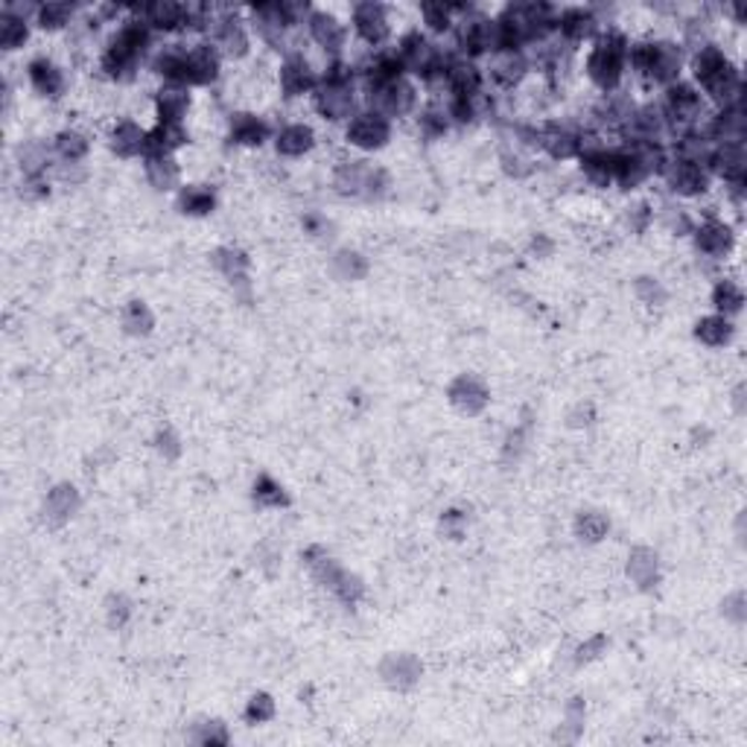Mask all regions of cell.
<instances>
[{
  "label": "cell",
  "instance_id": "6da1fadb",
  "mask_svg": "<svg viewBox=\"0 0 747 747\" xmlns=\"http://www.w3.org/2000/svg\"><path fill=\"white\" fill-rule=\"evenodd\" d=\"M156 33L149 30L147 21L135 12V7H126L124 21L111 30V35L103 44L99 53V71L111 83H135L140 67L149 65V58L156 53Z\"/></svg>",
  "mask_w": 747,
  "mask_h": 747
},
{
  "label": "cell",
  "instance_id": "7a4b0ae2",
  "mask_svg": "<svg viewBox=\"0 0 747 747\" xmlns=\"http://www.w3.org/2000/svg\"><path fill=\"white\" fill-rule=\"evenodd\" d=\"M686 71H690V83L704 94L713 108L736 106L745 99V79L739 65L727 56L722 44L713 42L686 53Z\"/></svg>",
  "mask_w": 747,
  "mask_h": 747
},
{
  "label": "cell",
  "instance_id": "3957f363",
  "mask_svg": "<svg viewBox=\"0 0 747 747\" xmlns=\"http://www.w3.org/2000/svg\"><path fill=\"white\" fill-rule=\"evenodd\" d=\"M628 47H631V39L625 30L608 24L596 35V42L587 44V53H584V76L590 79V85L599 90L601 97L605 94H616L622 90L625 76H628Z\"/></svg>",
  "mask_w": 747,
  "mask_h": 747
},
{
  "label": "cell",
  "instance_id": "277c9868",
  "mask_svg": "<svg viewBox=\"0 0 747 747\" xmlns=\"http://www.w3.org/2000/svg\"><path fill=\"white\" fill-rule=\"evenodd\" d=\"M628 71L649 88H669L683 79L686 50L674 39H640L628 47Z\"/></svg>",
  "mask_w": 747,
  "mask_h": 747
},
{
  "label": "cell",
  "instance_id": "5b68a950",
  "mask_svg": "<svg viewBox=\"0 0 747 747\" xmlns=\"http://www.w3.org/2000/svg\"><path fill=\"white\" fill-rule=\"evenodd\" d=\"M307 3H289V0H266V3H255V7L246 9L248 26H252V35L260 39L266 47L280 50L284 56L298 50L292 44V35L298 30H305V21L310 15Z\"/></svg>",
  "mask_w": 747,
  "mask_h": 747
},
{
  "label": "cell",
  "instance_id": "8992f818",
  "mask_svg": "<svg viewBox=\"0 0 747 747\" xmlns=\"http://www.w3.org/2000/svg\"><path fill=\"white\" fill-rule=\"evenodd\" d=\"M450 53L452 47H441L438 39L427 35L424 30H409L395 44V56L401 62L403 74L412 76L420 88L441 79L447 62H450Z\"/></svg>",
  "mask_w": 747,
  "mask_h": 747
},
{
  "label": "cell",
  "instance_id": "52a82bcc",
  "mask_svg": "<svg viewBox=\"0 0 747 747\" xmlns=\"http://www.w3.org/2000/svg\"><path fill=\"white\" fill-rule=\"evenodd\" d=\"M658 103L660 108H663L665 126H669L672 140L701 129L706 117H709V103H706L704 94H701L690 79H677L674 85L660 90Z\"/></svg>",
  "mask_w": 747,
  "mask_h": 747
},
{
  "label": "cell",
  "instance_id": "ba28073f",
  "mask_svg": "<svg viewBox=\"0 0 747 747\" xmlns=\"http://www.w3.org/2000/svg\"><path fill=\"white\" fill-rule=\"evenodd\" d=\"M459 18L452 26V53L473 62H484L497 50V21L477 7H459Z\"/></svg>",
  "mask_w": 747,
  "mask_h": 747
},
{
  "label": "cell",
  "instance_id": "9c48e42d",
  "mask_svg": "<svg viewBox=\"0 0 747 747\" xmlns=\"http://www.w3.org/2000/svg\"><path fill=\"white\" fill-rule=\"evenodd\" d=\"M205 42L214 44L225 62H239V58H246L248 53H252V44H255L246 9L231 7L214 9V18H211V24H207Z\"/></svg>",
  "mask_w": 747,
  "mask_h": 747
},
{
  "label": "cell",
  "instance_id": "30bf717a",
  "mask_svg": "<svg viewBox=\"0 0 747 747\" xmlns=\"http://www.w3.org/2000/svg\"><path fill=\"white\" fill-rule=\"evenodd\" d=\"M351 33L356 42H362L371 53L386 50L395 39V26H392V9L377 0H362L351 7Z\"/></svg>",
  "mask_w": 747,
  "mask_h": 747
},
{
  "label": "cell",
  "instance_id": "8fae6325",
  "mask_svg": "<svg viewBox=\"0 0 747 747\" xmlns=\"http://www.w3.org/2000/svg\"><path fill=\"white\" fill-rule=\"evenodd\" d=\"M484 79H488V90H517L526 83V76L532 74V58L526 50H497L484 58Z\"/></svg>",
  "mask_w": 747,
  "mask_h": 747
},
{
  "label": "cell",
  "instance_id": "7c38bea8",
  "mask_svg": "<svg viewBox=\"0 0 747 747\" xmlns=\"http://www.w3.org/2000/svg\"><path fill=\"white\" fill-rule=\"evenodd\" d=\"M222 65L225 58L220 56V50L214 47L205 39H196L193 44H184V76H181V85L184 88H211V85L220 83Z\"/></svg>",
  "mask_w": 747,
  "mask_h": 747
},
{
  "label": "cell",
  "instance_id": "4fadbf2b",
  "mask_svg": "<svg viewBox=\"0 0 747 747\" xmlns=\"http://www.w3.org/2000/svg\"><path fill=\"white\" fill-rule=\"evenodd\" d=\"M305 33L312 44L328 53V58L345 56L348 42H351V26L330 9H310L305 21Z\"/></svg>",
  "mask_w": 747,
  "mask_h": 747
},
{
  "label": "cell",
  "instance_id": "5bb4252c",
  "mask_svg": "<svg viewBox=\"0 0 747 747\" xmlns=\"http://www.w3.org/2000/svg\"><path fill=\"white\" fill-rule=\"evenodd\" d=\"M599 9L593 7H558V24H555V35L567 44L569 50H578L581 44H593L596 35L605 30Z\"/></svg>",
  "mask_w": 747,
  "mask_h": 747
},
{
  "label": "cell",
  "instance_id": "9a60e30c",
  "mask_svg": "<svg viewBox=\"0 0 747 747\" xmlns=\"http://www.w3.org/2000/svg\"><path fill=\"white\" fill-rule=\"evenodd\" d=\"M321 71H316L310 58L301 53V50H292L284 56L278 67V88L287 99H301L312 97L316 88H319Z\"/></svg>",
  "mask_w": 747,
  "mask_h": 747
},
{
  "label": "cell",
  "instance_id": "2e32d148",
  "mask_svg": "<svg viewBox=\"0 0 747 747\" xmlns=\"http://www.w3.org/2000/svg\"><path fill=\"white\" fill-rule=\"evenodd\" d=\"M345 140L360 152H380L392 140V120L371 108H360L345 124Z\"/></svg>",
  "mask_w": 747,
  "mask_h": 747
},
{
  "label": "cell",
  "instance_id": "e0dca14e",
  "mask_svg": "<svg viewBox=\"0 0 747 747\" xmlns=\"http://www.w3.org/2000/svg\"><path fill=\"white\" fill-rule=\"evenodd\" d=\"M333 188L342 196H380V190L386 188V173L380 167L369 164V161H345L337 167L333 175Z\"/></svg>",
  "mask_w": 747,
  "mask_h": 747
},
{
  "label": "cell",
  "instance_id": "ac0fdd59",
  "mask_svg": "<svg viewBox=\"0 0 747 747\" xmlns=\"http://www.w3.org/2000/svg\"><path fill=\"white\" fill-rule=\"evenodd\" d=\"M660 179L665 181V188L672 190L677 199H701L713 188V175L706 173L704 164H692V161H681L674 156H669V164H665Z\"/></svg>",
  "mask_w": 747,
  "mask_h": 747
},
{
  "label": "cell",
  "instance_id": "d6986e66",
  "mask_svg": "<svg viewBox=\"0 0 747 747\" xmlns=\"http://www.w3.org/2000/svg\"><path fill=\"white\" fill-rule=\"evenodd\" d=\"M584 129L569 120H546L541 124V152L552 161H575L581 156Z\"/></svg>",
  "mask_w": 747,
  "mask_h": 747
},
{
  "label": "cell",
  "instance_id": "ffe728a7",
  "mask_svg": "<svg viewBox=\"0 0 747 747\" xmlns=\"http://www.w3.org/2000/svg\"><path fill=\"white\" fill-rule=\"evenodd\" d=\"M147 26L156 35H188V15L190 3H179V0H152V3H140L135 7Z\"/></svg>",
  "mask_w": 747,
  "mask_h": 747
},
{
  "label": "cell",
  "instance_id": "44dd1931",
  "mask_svg": "<svg viewBox=\"0 0 747 747\" xmlns=\"http://www.w3.org/2000/svg\"><path fill=\"white\" fill-rule=\"evenodd\" d=\"M701 132L706 135V140L713 147H727V143H745V106L736 103V106L727 108H713L709 117L701 126Z\"/></svg>",
  "mask_w": 747,
  "mask_h": 747
},
{
  "label": "cell",
  "instance_id": "7402d4cb",
  "mask_svg": "<svg viewBox=\"0 0 747 747\" xmlns=\"http://www.w3.org/2000/svg\"><path fill=\"white\" fill-rule=\"evenodd\" d=\"M706 173L713 181H724V188L745 184L747 179V149L745 143H727V147H713L706 158Z\"/></svg>",
  "mask_w": 747,
  "mask_h": 747
},
{
  "label": "cell",
  "instance_id": "603a6c76",
  "mask_svg": "<svg viewBox=\"0 0 747 747\" xmlns=\"http://www.w3.org/2000/svg\"><path fill=\"white\" fill-rule=\"evenodd\" d=\"M26 79L30 88L44 99H62L67 90V74L65 67L53 62L50 56H35L26 62Z\"/></svg>",
  "mask_w": 747,
  "mask_h": 747
},
{
  "label": "cell",
  "instance_id": "cb8c5ba5",
  "mask_svg": "<svg viewBox=\"0 0 747 747\" xmlns=\"http://www.w3.org/2000/svg\"><path fill=\"white\" fill-rule=\"evenodd\" d=\"M692 239H695L698 255L713 257V260L727 257L733 252V246H736V234H733L730 225L724 220H715V216L698 222V225L692 228Z\"/></svg>",
  "mask_w": 747,
  "mask_h": 747
},
{
  "label": "cell",
  "instance_id": "d4e9b609",
  "mask_svg": "<svg viewBox=\"0 0 747 747\" xmlns=\"http://www.w3.org/2000/svg\"><path fill=\"white\" fill-rule=\"evenodd\" d=\"M228 140L237 147L257 149L271 140V126L255 111H234L228 117Z\"/></svg>",
  "mask_w": 747,
  "mask_h": 747
},
{
  "label": "cell",
  "instance_id": "484cf974",
  "mask_svg": "<svg viewBox=\"0 0 747 747\" xmlns=\"http://www.w3.org/2000/svg\"><path fill=\"white\" fill-rule=\"evenodd\" d=\"M76 18H79V9L74 3H67V0H47V3H39L33 26L39 33L56 35L71 30L76 24Z\"/></svg>",
  "mask_w": 747,
  "mask_h": 747
},
{
  "label": "cell",
  "instance_id": "4316f807",
  "mask_svg": "<svg viewBox=\"0 0 747 747\" xmlns=\"http://www.w3.org/2000/svg\"><path fill=\"white\" fill-rule=\"evenodd\" d=\"M190 143V132L184 129V124H156L147 132V149H143V158L149 156H173L179 149H184Z\"/></svg>",
  "mask_w": 747,
  "mask_h": 747
},
{
  "label": "cell",
  "instance_id": "83f0119b",
  "mask_svg": "<svg viewBox=\"0 0 747 747\" xmlns=\"http://www.w3.org/2000/svg\"><path fill=\"white\" fill-rule=\"evenodd\" d=\"M316 129L310 124H287L275 132V149L284 158H305L316 149Z\"/></svg>",
  "mask_w": 747,
  "mask_h": 747
},
{
  "label": "cell",
  "instance_id": "f1b7e54d",
  "mask_svg": "<svg viewBox=\"0 0 747 747\" xmlns=\"http://www.w3.org/2000/svg\"><path fill=\"white\" fill-rule=\"evenodd\" d=\"M190 88L181 85H161L156 94V117L158 124H184V117L190 111Z\"/></svg>",
  "mask_w": 747,
  "mask_h": 747
},
{
  "label": "cell",
  "instance_id": "f546056e",
  "mask_svg": "<svg viewBox=\"0 0 747 747\" xmlns=\"http://www.w3.org/2000/svg\"><path fill=\"white\" fill-rule=\"evenodd\" d=\"M143 173L147 181L161 193H179L181 184V167L173 156H149L143 158Z\"/></svg>",
  "mask_w": 747,
  "mask_h": 747
},
{
  "label": "cell",
  "instance_id": "4dcf8cb0",
  "mask_svg": "<svg viewBox=\"0 0 747 747\" xmlns=\"http://www.w3.org/2000/svg\"><path fill=\"white\" fill-rule=\"evenodd\" d=\"M147 132L140 124L135 120H117L108 140H111V149H115L120 158H143V149H147Z\"/></svg>",
  "mask_w": 747,
  "mask_h": 747
},
{
  "label": "cell",
  "instance_id": "1f68e13d",
  "mask_svg": "<svg viewBox=\"0 0 747 747\" xmlns=\"http://www.w3.org/2000/svg\"><path fill=\"white\" fill-rule=\"evenodd\" d=\"M456 18H459V9H456V3H441V0H433V3H420V30H424L427 35H433V39L452 35Z\"/></svg>",
  "mask_w": 747,
  "mask_h": 747
},
{
  "label": "cell",
  "instance_id": "d6a6232c",
  "mask_svg": "<svg viewBox=\"0 0 747 747\" xmlns=\"http://www.w3.org/2000/svg\"><path fill=\"white\" fill-rule=\"evenodd\" d=\"M33 21L0 9V50H7V53L24 50L30 44V39H33Z\"/></svg>",
  "mask_w": 747,
  "mask_h": 747
},
{
  "label": "cell",
  "instance_id": "836d02e7",
  "mask_svg": "<svg viewBox=\"0 0 747 747\" xmlns=\"http://www.w3.org/2000/svg\"><path fill=\"white\" fill-rule=\"evenodd\" d=\"M175 207L184 216H207L214 214L216 193L207 184H184L175 193Z\"/></svg>",
  "mask_w": 747,
  "mask_h": 747
},
{
  "label": "cell",
  "instance_id": "e575fe53",
  "mask_svg": "<svg viewBox=\"0 0 747 747\" xmlns=\"http://www.w3.org/2000/svg\"><path fill=\"white\" fill-rule=\"evenodd\" d=\"M50 143H53V152L62 164H83L90 152L88 135L79 132V129H62Z\"/></svg>",
  "mask_w": 747,
  "mask_h": 747
},
{
  "label": "cell",
  "instance_id": "d590c367",
  "mask_svg": "<svg viewBox=\"0 0 747 747\" xmlns=\"http://www.w3.org/2000/svg\"><path fill=\"white\" fill-rule=\"evenodd\" d=\"M733 337H736V328H733V321L724 319V316H718V312H713V316H704V319L695 324V339H698V342H704V345H709V348L727 345Z\"/></svg>",
  "mask_w": 747,
  "mask_h": 747
},
{
  "label": "cell",
  "instance_id": "8d00e7d4",
  "mask_svg": "<svg viewBox=\"0 0 747 747\" xmlns=\"http://www.w3.org/2000/svg\"><path fill=\"white\" fill-rule=\"evenodd\" d=\"M713 307L718 316L724 319H733V316H739L741 307H745V292L736 280H718L713 289Z\"/></svg>",
  "mask_w": 747,
  "mask_h": 747
},
{
  "label": "cell",
  "instance_id": "74e56055",
  "mask_svg": "<svg viewBox=\"0 0 747 747\" xmlns=\"http://www.w3.org/2000/svg\"><path fill=\"white\" fill-rule=\"evenodd\" d=\"M266 715H271V704L266 695H257V698H252V706H248V718H266Z\"/></svg>",
  "mask_w": 747,
  "mask_h": 747
}]
</instances>
